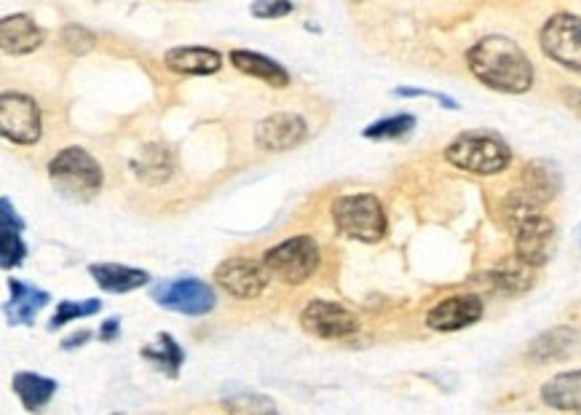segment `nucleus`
I'll use <instances>...</instances> for the list:
<instances>
[{
  "label": "nucleus",
  "mask_w": 581,
  "mask_h": 415,
  "mask_svg": "<svg viewBox=\"0 0 581 415\" xmlns=\"http://www.w3.org/2000/svg\"><path fill=\"white\" fill-rule=\"evenodd\" d=\"M448 164L456 169L472 172V175H498L512 161V150L501 137L490 132H466L458 134L456 140L445 148Z\"/></svg>",
  "instance_id": "7ed1b4c3"
},
{
  "label": "nucleus",
  "mask_w": 581,
  "mask_h": 415,
  "mask_svg": "<svg viewBox=\"0 0 581 415\" xmlns=\"http://www.w3.org/2000/svg\"><path fill=\"white\" fill-rule=\"evenodd\" d=\"M89 274L94 276V282L100 284L102 290L108 292L140 290L142 284H148L150 279L140 268L118 266V263H94V266H89Z\"/></svg>",
  "instance_id": "aec40b11"
},
{
  "label": "nucleus",
  "mask_w": 581,
  "mask_h": 415,
  "mask_svg": "<svg viewBox=\"0 0 581 415\" xmlns=\"http://www.w3.org/2000/svg\"><path fill=\"white\" fill-rule=\"evenodd\" d=\"M9 287L11 300L6 303V319L11 324H33L38 311L49 303V292L35 290V287L19 282V279H11Z\"/></svg>",
  "instance_id": "f3484780"
},
{
  "label": "nucleus",
  "mask_w": 581,
  "mask_h": 415,
  "mask_svg": "<svg viewBox=\"0 0 581 415\" xmlns=\"http://www.w3.org/2000/svg\"><path fill=\"white\" fill-rule=\"evenodd\" d=\"M132 169L137 172L140 180L150 185L166 183L172 172H175V156L172 150H166L164 145H145L140 153L132 158Z\"/></svg>",
  "instance_id": "a211bd4d"
},
{
  "label": "nucleus",
  "mask_w": 581,
  "mask_h": 415,
  "mask_svg": "<svg viewBox=\"0 0 581 415\" xmlns=\"http://www.w3.org/2000/svg\"><path fill=\"white\" fill-rule=\"evenodd\" d=\"M225 405L231 407L233 415H276L274 402H268L266 397L260 394H252V391H241L236 397H225Z\"/></svg>",
  "instance_id": "cd10ccee"
},
{
  "label": "nucleus",
  "mask_w": 581,
  "mask_h": 415,
  "mask_svg": "<svg viewBox=\"0 0 581 415\" xmlns=\"http://www.w3.org/2000/svg\"><path fill=\"white\" fill-rule=\"evenodd\" d=\"M62 43H65L70 51H75V54H86V51L94 46V35L89 33V30H83V27L73 25L62 33Z\"/></svg>",
  "instance_id": "7c9ffc66"
},
{
  "label": "nucleus",
  "mask_w": 581,
  "mask_h": 415,
  "mask_svg": "<svg viewBox=\"0 0 581 415\" xmlns=\"http://www.w3.org/2000/svg\"><path fill=\"white\" fill-rule=\"evenodd\" d=\"M110 415H121V413H110Z\"/></svg>",
  "instance_id": "e433bc0d"
},
{
  "label": "nucleus",
  "mask_w": 581,
  "mask_h": 415,
  "mask_svg": "<svg viewBox=\"0 0 581 415\" xmlns=\"http://www.w3.org/2000/svg\"><path fill=\"white\" fill-rule=\"evenodd\" d=\"M22 231H17V228H0V266L6 268H14L22 263V258H25V241H22V236H19Z\"/></svg>",
  "instance_id": "c85d7f7f"
},
{
  "label": "nucleus",
  "mask_w": 581,
  "mask_h": 415,
  "mask_svg": "<svg viewBox=\"0 0 581 415\" xmlns=\"http://www.w3.org/2000/svg\"><path fill=\"white\" fill-rule=\"evenodd\" d=\"M541 399L552 410H563V413L581 410V370L555 375L552 381L541 386Z\"/></svg>",
  "instance_id": "6ab92c4d"
},
{
  "label": "nucleus",
  "mask_w": 581,
  "mask_h": 415,
  "mask_svg": "<svg viewBox=\"0 0 581 415\" xmlns=\"http://www.w3.org/2000/svg\"><path fill=\"white\" fill-rule=\"evenodd\" d=\"M541 51L565 70L581 75V19L573 14H555L541 27Z\"/></svg>",
  "instance_id": "423d86ee"
},
{
  "label": "nucleus",
  "mask_w": 581,
  "mask_h": 415,
  "mask_svg": "<svg viewBox=\"0 0 581 415\" xmlns=\"http://www.w3.org/2000/svg\"><path fill=\"white\" fill-rule=\"evenodd\" d=\"M308 126L298 113H274V116L263 118L255 129V142L258 148L271 150V153H282L292 150L303 142Z\"/></svg>",
  "instance_id": "f8f14e48"
},
{
  "label": "nucleus",
  "mask_w": 581,
  "mask_h": 415,
  "mask_svg": "<svg viewBox=\"0 0 581 415\" xmlns=\"http://www.w3.org/2000/svg\"><path fill=\"white\" fill-rule=\"evenodd\" d=\"M565 100L571 102V108L581 116V92H573V89H565Z\"/></svg>",
  "instance_id": "c9c22d12"
},
{
  "label": "nucleus",
  "mask_w": 581,
  "mask_h": 415,
  "mask_svg": "<svg viewBox=\"0 0 581 415\" xmlns=\"http://www.w3.org/2000/svg\"><path fill=\"white\" fill-rule=\"evenodd\" d=\"M290 11L292 3H255V6H252V14L263 19L284 17V14H290Z\"/></svg>",
  "instance_id": "473e14b6"
},
{
  "label": "nucleus",
  "mask_w": 581,
  "mask_h": 415,
  "mask_svg": "<svg viewBox=\"0 0 581 415\" xmlns=\"http://www.w3.org/2000/svg\"><path fill=\"white\" fill-rule=\"evenodd\" d=\"M0 43L6 54H30L43 43L41 27L35 25L27 14H14V17H3L0 22Z\"/></svg>",
  "instance_id": "2eb2a0df"
},
{
  "label": "nucleus",
  "mask_w": 581,
  "mask_h": 415,
  "mask_svg": "<svg viewBox=\"0 0 581 415\" xmlns=\"http://www.w3.org/2000/svg\"><path fill=\"white\" fill-rule=\"evenodd\" d=\"M153 300L158 306L177 311V314L204 316L217 303L215 290L201 279H175V282H161L153 287Z\"/></svg>",
  "instance_id": "6e6552de"
},
{
  "label": "nucleus",
  "mask_w": 581,
  "mask_h": 415,
  "mask_svg": "<svg viewBox=\"0 0 581 415\" xmlns=\"http://www.w3.org/2000/svg\"><path fill=\"white\" fill-rule=\"evenodd\" d=\"M215 279L225 292H231L233 298L255 300L268 287L271 274L263 266V260L231 258L215 268Z\"/></svg>",
  "instance_id": "9d476101"
},
{
  "label": "nucleus",
  "mask_w": 581,
  "mask_h": 415,
  "mask_svg": "<svg viewBox=\"0 0 581 415\" xmlns=\"http://www.w3.org/2000/svg\"><path fill=\"white\" fill-rule=\"evenodd\" d=\"M164 65L172 73L183 75H212L223 67V57L207 46H177L164 54Z\"/></svg>",
  "instance_id": "4468645a"
},
{
  "label": "nucleus",
  "mask_w": 581,
  "mask_h": 415,
  "mask_svg": "<svg viewBox=\"0 0 581 415\" xmlns=\"http://www.w3.org/2000/svg\"><path fill=\"white\" fill-rule=\"evenodd\" d=\"M576 341H579V335L571 327H552V330H547L531 343L528 354L536 362H552V359L568 357L573 346H576Z\"/></svg>",
  "instance_id": "4be33fe9"
},
{
  "label": "nucleus",
  "mask_w": 581,
  "mask_h": 415,
  "mask_svg": "<svg viewBox=\"0 0 581 415\" xmlns=\"http://www.w3.org/2000/svg\"><path fill=\"white\" fill-rule=\"evenodd\" d=\"M49 180L57 188L59 196L75 204H86L102 191L105 175H102L100 161L83 148H65L62 153L51 158Z\"/></svg>",
  "instance_id": "f03ea898"
},
{
  "label": "nucleus",
  "mask_w": 581,
  "mask_h": 415,
  "mask_svg": "<svg viewBox=\"0 0 581 415\" xmlns=\"http://www.w3.org/2000/svg\"><path fill=\"white\" fill-rule=\"evenodd\" d=\"M89 335H92V332H89V330L78 332V335H70V338H67V341H65V349H73V346H81V343L86 341Z\"/></svg>",
  "instance_id": "f704fd0d"
},
{
  "label": "nucleus",
  "mask_w": 581,
  "mask_h": 415,
  "mask_svg": "<svg viewBox=\"0 0 581 415\" xmlns=\"http://www.w3.org/2000/svg\"><path fill=\"white\" fill-rule=\"evenodd\" d=\"M116 332H118V319H108L105 327L100 330V338L102 341H113V338H116Z\"/></svg>",
  "instance_id": "72a5a7b5"
},
{
  "label": "nucleus",
  "mask_w": 581,
  "mask_h": 415,
  "mask_svg": "<svg viewBox=\"0 0 581 415\" xmlns=\"http://www.w3.org/2000/svg\"><path fill=\"white\" fill-rule=\"evenodd\" d=\"M482 300L477 295H453L426 314V324L437 332H456L480 322Z\"/></svg>",
  "instance_id": "ddd939ff"
},
{
  "label": "nucleus",
  "mask_w": 581,
  "mask_h": 415,
  "mask_svg": "<svg viewBox=\"0 0 581 415\" xmlns=\"http://www.w3.org/2000/svg\"><path fill=\"white\" fill-rule=\"evenodd\" d=\"M485 284L493 292H501V295H520V292L531 290V266H525L515 258V263L498 266L490 274H485Z\"/></svg>",
  "instance_id": "b1692460"
},
{
  "label": "nucleus",
  "mask_w": 581,
  "mask_h": 415,
  "mask_svg": "<svg viewBox=\"0 0 581 415\" xmlns=\"http://www.w3.org/2000/svg\"><path fill=\"white\" fill-rule=\"evenodd\" d=\"M142 357L150 359L153 365L161 367L166 375H177V370H180V365H183V349H180L175 338H172V335H166V332L158 335L156 349H145L142 351Z\"/></svg>",
  "instance_id": "a878e982"
},
{
  "label": "nucleus",
  "mask_w": 581,
  "mask_h": 415,
  "mask_svg": "<svg viewBox=\"0 0 581 415\" xmlns=\"http://www.w3.org/2000/svg\"><path fill=\"white\" fill-rule=\"evenodd\" d=\"M541 209H544V204H541L536 196H531V193L525 191V188H517V191H512L507 199H504L501 215H504V220H507L509 228H512V231H517V228H520L525 220L539 217Z\"/></svg>",
  "instance_id": "393cba45"
},
{
  "label": "nucleus",
  "mask_w": 581,
  "mask_h": 415,
  "mask_svg": "<svg viewBox=\"0 0 581 415\" xmlns=\"http://www.w3.org/2000/svg\"><path fill=\"white\" fill-rule=\"evenodd\" d=\"M523 188L531 196H536L541 204H549L560 191V175H557L555 166L547 164V161H531L523 169Z\"/></svg>",
  "instance_id": "5701e85b"
},
{
  "label": "nucleus",
  "mask_w": 581,
  "mask_h": 415,
  "mask_svg": "<svg viewBox=\"0 0 581 415\" xmlns=\"http://www.w3.org/2000/svg\"><path fill=\"white\" fill-rule=\"evenodd\" d=\"M332 223L346 239L375 244L386 236V209L373 193H351L332 201Z\"/></svg>",
  "instance_id": "20e7f679"
},
{
  "label": "nucleus",
  "mask_w": 581,
  "mask_h": 415,
  "mask_svg": "<svg viewBox=\"0 0 581 415\" xmlns=\"http://www.w3.org/2000/svg\"><path fill=\"white\" fill-rule=\"evenodd\" d=\"M11 386H14V394L19 397V402L30 413L41 410L43 405H49L51 397L57 394V381H51V378L38 373H17Z\"/></svg>",
  "instance_id": "412c9836"
},
{
  "label": "nucleus",
  "mask_w": 581,
  "mask_h": 415,
  "mask_svg": "<svg viewBox=\"0 0 581 415\" xmlns=\"http://www.w3.org/2000/svg\"><path fill=\"white\" fill-rule=\"evenodd\" d=\"M231 65L236 70H241L244 75L260 78L263 83H271L274 89H284L290 83V73L276 59L266 57V54H258V51H231Z\"/></svg>",
  "instance_id": "dca6fc26"
},
{
  "label": "nucleus",
  "mask_w": 581,
  "mask_h": 415,
  "mask_svg": "<svg viewBox=\"0 0 581 415\" xmlns=\"http://www.w3.org/2000/svg\"><path fill=\"white\" fill-rule=\"evenodd\" d=\"M552 249H555V223L547 215L531 217L515 231V255L525 266H544L552 258Z\"/></svg>",
  "instance_id": "9b49d317"
},
{
  "label": "nucleus",
  "mask_w": 581,
  "mask_h": 415,
  "mask_svg": "<svg viewBox=\"0 0 581 415\" xmlns=\"http://www.w3.org/2000/svg\"><path fill=\"white\" fill-rule=\"evenodd\" d=\"M300 324H303V330L316 335V338H324V341H341V338H349L359 330L357 316L332 300H311L300 311Z\"/></svg>",
  "instance_id": "1a4fd4ad"
},
{
  "label": "nucleus",
  "mask_w": 581,
  "mask_h": 415,
  "mask_svg": "<svg viewBox=\"0 0 581 415\" xmlns=\"http://www.w3.org/2000/svg\"><path fill=\"white\" fill-rule=\"evenodd\" d=\"M466 65L493 92L523 94L533 86V65L525 51L504 35H488L466 51Z\"/></svg>",
  "instance_id": "f257e3e1"
},
{
  "label": "nucleus",
  "mask_w": 581,
  "mask_h": 415,
  "mask_svg": "<svg viewBox=\"0 0 581 415\" xmlns=\"http://www.w3.org/2000/svg\"><path fill=\"white\" fill-rule=\"evenodd\" d=\"M0 134L17 145H35L41 140V108L33 97L6 92L0 97Z\"/></svg>",
  "instance_id": "0eeeda50"
},
{
  "label": "nucleus",
  "mask_w": 581,
  "mask_h": 415,
  "mask_svg": "<svg viewBox=\"0 0 581 415\" xmlns=\"http://www.w3.org/2000/svg\"><path fill=\"white\" fill-rule=\"evenodd\" d=\"M102 308V303L100 300H62L59 303V308H57V314H54V319H51V327L57 330V327H62V324H67V322H73V319H81V316H92V314H97Z\"/></svg>",
  "instance_id": "c756f323"
},
{
  "label": "nucleus",
  "mask_w": 581,
  "mask_h": 415,
  "mask_svg": "<svg viewBox=\"0 0 581 415\" xmlns=\"http://www.w3.org/2000/svg\"><path fill=\"white\" fill-rule=\"evenodd\" d=\"M415 129V118L410 113H399V116H389L375 121L365 129L367 140H402Z\"/></svg>",
  "instance_id": "bb28decb"
},
{
  "label": "nucleus",
  "mask_w": 581,
  "mask_h": 415,
  "mask_svg": "<svg viewBox=\"0 0 581 415\" xmlns=\"http://www.w3.org/2000/svg\"><path fill=\"white\" fill-rule=\"evenodd\" d=\"M394 94H397V97H432V100L440 102L442 108H448V110L458 108L456 100H450L448 94H440V92H426V89H394Z\"/></svg>",
  "instance_id": "2f4dec72"
},
{
  "label": "nucleus",
  "mask_w": 581,
  "mask_h": 415,
  "mask_svg": "<svg viewBox=\"0 0 581 415\" xmlns=\"http://www.w3.org/2000/svg\"><path fill=\"white\" fill-rule=\"evenodd\" d=\"M263 266L268 274L284 284H303L308 282L314 271L319 268V244L308 233L284 239L282 244L266 249Z\"/></svg>",
  "instance_id": "39448f33"
}]
</instances>
